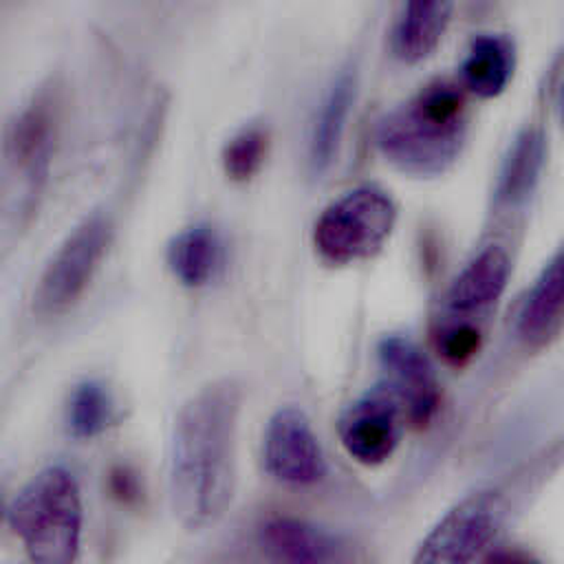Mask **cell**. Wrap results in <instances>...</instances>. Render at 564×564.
Masks as SVG:
<instances>
[{
  "label": "cell",
  "mask_w": 564,
  "mask_h": 564,
  "mask_svg": "<svg viewBox=\"0 0 564 564\" xmlns=\"http://www.w3.org/2000/svg\"><path fill=\"white\" fill-rule=\"evenodd\" d=\"M242 388L216 379L198 388L178 410L170 447V505L187 531L214 524L236 489Z\"/></svg>",
  "instance_id": "1"
},
{
  "label": "cell",
  "mask_w": 564,
  "mask_h": 564,
  "mask_svg": "<svg viewBox=\"0 0 564 564\" xmlns=\"http://www.w3.org/2000/svg\"><path fill=\"white\" fill-rule=\"evenodd\" d=\"M465 134V95L456 84L438 79L379 121L377 148L405 174L438 176L456 163Z\"/></svg>",
  "instance_id": "2"
},
{
  "label": "cell",
  "mask_w": 564,
  "mask_h": 564,
  "mask_svg": "<svg viewBox=\"0 0 564 564\" xmlns=\"http://www.w3.org/2000/svg\"><path fill=\"white\" fill-rule=\"evenodd\" d=\"M9 524L31 564H75L82 544V494L59 465L37 471L7 509Z\"/></svg>",
  "instance_id": "3"
},
{
  "label": "cell",
  "mask_w": 564,
  "mask_h": 564,
  "mask_svg": "<svg viewBox=\"0 0 564 564\" xmlns=\"http://www.w3.org/2000/svg\"><path fill=\"white\" fill-rule=\"evenodd\" d=\"M397 225V205L379 187L361 185L324 207L313 225L315 251L330 264L372 258Z\"/></svg>",
  "instance_id": "4"
},
{
  "label": "cell",
  "mask_w": 564,
  "mask_h": 564,
  "mask_svg": "<svg viewBox=\"0 0 564 564\" xmlns=\"http://www.w3.org/2000/svg\"><path fill=\"white\" fill-rule=\"evenodd\" d=\"M507 518L498 489H478L456 502L421 540L410 564H474Z\"/></svg>",
  "instance_id": "5"
},
{
  "label": "cell",
  "mask_w": 564,
  "mask_h": 564,
  "mask_svg": "<svg viewBox=\"0 0 564 564\" xmlns=\"http://www.w3.org/2000/svg\"><path fill=\"white\" fill-rule=\"evenodd\" d=\"M112 238V223L104 214L86 216L46 262L33 304L40 313H62L73 306L95 278Z\"/></svg>",
  "instance_id": "6"
},
{
  "label": "cell",
  "mask_w": 564,
  "mask_h": 564,
  "mask_svg": "<svg viewBox=\"0 0 564 564\" xmlns=\"http://www.w3.org/2000/svg\"><path fill=\"white\" fill-rule=\"evenodd\" d=\"M267 474L289 487H311L326 476V456L306 412L284 405L273 412L262 436Z\"/></svg>",
  "instance_id": "7"
},
{
  "label": "cell",
  "mask_w": 564,
  "mask_h": 564,
  "mask_svg": "<svg viewBox=\"0 0 564 564\" xmlns=\"http://www.w3.org/2000/svg\"><path fill=\"white\" fill-rule=\"evenodd\" d=\"M403 421V408L392 388L383 381L341 412L337 425L339 443L359 465H383L401 441Z\"/></svg>",
  "instance_id": "8"
},
{
  "label": "cell",
  "mask_w": 564,
  "mask_h": 564,
  "mask_svg": "<svg viewBox=\"0 0 564 564\" xmlns=\"http://www.w3.org/2000/svg\"><path fill=\"white\" fill-rule=\"evenodd\" d=\"M377 355L388 372V386L397 394L403 416L414 427H427L441 405V386L430 359L423 350L403 335H386Z\"/></svg>",
  "instance_id": "9"
},
{
  "label": "cell",
  "mask_w": 564,
  "mask_h": 564,
  "mask_svg": "<svg viewBox=\"0 0 564 564\" xmlns=\"http://www.w3.org/2000/svg\"><path fill=\"white\" fill-rule=\"evenodd\" d=\"M269 564H339L344 544L326 529L293 516H271L258 529Z\"/></svg>",
  "instance_id": "10"
},
{
  "label": "cell",
  "mask_w": 564,
  "mask_h": 564,
  "mask_svg": "<svg viewBox=\"0 0 564 564\" xmlns=\"http://www.w3.org/2000/svg\"><path fill=\"white\" fill-rule=\"evenodd\" d=\"M511 262L500 245L480 249L452 280L445 291V317L469 319L489 311L502 295L509 280Z\"/></svg>",
  "instance_id": "11"
},
{
  "label": "cell",
  "mask_w": 564,
  "mask_h": 564,
  "mask_svg": "<svg viewBox=\"0 0 564 564\" xmlns=\"http://www.w3.org/2000/svg\"><path fill=\"white\" fill-rule=\"evenodd\" d=\"M55 104L48 93H40L13 119L7 130L4 150L9 161L29 178L44 176L55 143Z\"/></svg>",
  "instance_id": "12"
},
{
  "label": "cell",
  "mask_w": 564,
  "mask_h": 564,
  "mask_svg": "<svg viewBox=\"0 0 564 564\" xmlns=\"http://www.w3.org/2000/svg\"><path fill=\"white\" fill-rule=\"evenodd\" d=\"M564 273L562 253L557 251L538 273L518 313V337L529 348L549 346L562 328Z\"/></svg>",
  "instance_id": "13"
},
{
  "label": "cell",
  "mask_w": 564,
  "mask_h": 564,
  "mask_svg": "<svg viewBox=\"0 0 564 564\" xmlns=\"http://www.w3.org/2000/svg\"><path fill=\"white\" fill-rule=\"evenodd\" d=\"M172 275L189 289H198L218 278L225 267V242L216 227L196 223L181 229L165 251Z\"/></svg>",
  "instance_id": "14"
},
{
  "label": "cell",
  "mask_w": 564,
  "mask_h": 564,
  "mask_svg": "<svg viewBox=\"0 0 564 564\" xmlns=\"http://www.w3.org/2000/svg\"><path fill=\"white\" fill-rule=\"evenodd\" d=\"M355 95H357L355 68H344L330 82L308 134V163L313 172H324L335 161L341 145L344 130H346V121L355 106Z\"/></svg>",
  "instance_id": "15"
},
{
  "label": "cell",
  "mask_w": 564,
  "mask_h": 564,
  "mask_svg": "<svg viewBox=\"0 0 564 564\" xmlns=\"http://www.w3.org/2000/svg\"><path fill=\"white\" fill-rule=\"evenodd\" d=\"M452 11L449 2H408L392 26V53L408 64L425 59L443 40Z\"/></svg>",
  "instance_id": "16"
},
{
  "label": "cell",
  "mask_w": 564,
  "mask_h": 564,
  "mask_svg": "<svg viewBox=\"0 0 564 564\" xmlns=\"http://www.w3.org/2000/svg\"><path fill=\"white\" fill-rule=\"evenodd\" d=\"M513 66V42L498 33H482L467 48L460 64V82L476 97L491 99L507 88Z\"/></svg>",
  "instance_id": "17"
},
{
  "label": "cell",
  "mask_w": 564,
  "mask_h": 564,
  "mask_svg": "<svg viewBox=\"0 0 564 564\" xmlns=\"http://www.w3.org/2000/svg\"><path fill=\"white\" fill-rule=\"evenodd\" d=\"M546 161V139L544 132L535 126L524 128L511 143L500 176L496 183V198L500 205L516 207L524 203L542 174Z\"/></svg>",
  "instance_id": "18"
},
{
  "label": "cell",
  "mask_w": 564,
  "mask_h": 564,
  "mask_svg": "<svg viewBox=\"0 0 564 564\" xmlns=\"http://www.w3.org/2000/svg\"><path fill=\"white\" fill-rule=\"evenodd\" d=\"M115 421V401L101 381H82L66 408V423L75 438H93L110 427Z\"/></svg>",
  "instance_id": "19"
},
{
  "label": "cell",
  "mask_w": 564,
  "mask_h": 564,
  "mask_svg": "<svg viewBox=\"0 0 564 564\" xmlns=\"http://www.w3.org/2000/svg\"><path fill=\"white\" fill-rule=\"evenodd\" d=\"M269 150V132L260 126L240 128L231 134L220 152L223 170L234 181H249L264 163Z\"/></svg>",
  "instance_id": "20"
},
{
  "label": "cell",
  "mask_w": 564,
  "mask_h": 564,
  "mask_svg": "<svg viewBox=\"0 0 564 564\" xmlns=\"http://www.w3.org/2000/svg\"><path fill=\"white\" fill-rule=\"evenodd\" d=\"M482 344V330L476 322L443 317L434 328V348L449 366H465L476 357Z\"/></svg>",
  "instance_id": "21"
},
{
  "label": "cell",
  "mask_w": 564,
  "mask_h": 564,
  "mask_svg": "<svg viewBox=\"0 0 564 564\" xmlns=\"http://www.w3.org/2000/svg\"><path fill=\"white\" fill-rule=\"evenodd\" d=\"M485 564H529V562H527V555L516 549H498L489 553Z\"/></svg>",
  "instance_id": "22"
},
{
  "label": "cell",
  "mask_w": 564,
  "mask_h": 564,
  "mask_svg": "<svg viewBox=\"0 0 564 564\" xmlns=\"http://www.w3.org/2000/svg\"><path fill=\"white\" fill-rule=\"evenodd\" d=\"M2 513H4V507H2V500H0V518H2Z\"/></svg>",
  "instance_id": "23"
}]
</instances>
